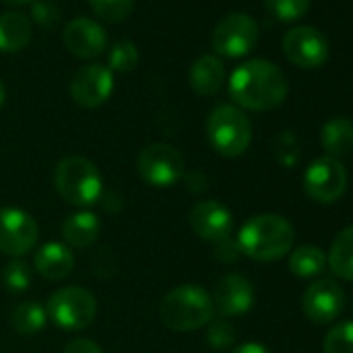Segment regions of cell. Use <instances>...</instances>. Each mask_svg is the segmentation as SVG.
Wrapping results in <instances>:
<instances>
[{"mask_svg":"<svg viewBox=\"0 0 353 353\" xmlns=\"http://www.w3.org/2000/svg\"><path fill=\"white\" fill-rule=\"evenodd\" d=\"M137 170L152 188H172L185 174V160L179 150L168 143H152L139 152Z\"/></svg>","mask_w":353,"mask_h":353,"instance_id":"7","label":"cell"},{"mask_svg":"<svg viewBox=\"0 0 353 353\" xmlns=\"http://www.w3.org/2000/svg\"><path fill=\"white\" fill-rule=\"evenodd\" d=\"M190 83L200 96H214L225 83V65L219 57L204 54L190 69Z\"/></svg>","mask_w":353,"mask_h":353,"instance_id":"18","label":"cell"},{"mask_svg":"<svg viewBox=\"0 0 353 353\" xmlns=\"http://www.w3.org/2000/svg\"><path fill=\"white\" fill-rule=\"evenodd\" d=\"M63 42L73 57H77L81 61H94L104 54V50L108 46V36H106L104 28L98 26L96 21L79 17V19H73L65 28Z\"/></svg>","mask_w":353,"mask_h":353,"instance_id":"14","label":"cell"},{"mask_svg":"<svg viewBox=\"0 0 353 353\" xmlns=\"http://www.w3.org/2000/svg\"><path fill=\"white\" fill-rule=\"evenodd\" d=\"M231 353H270V351L260 343H243V345L235 347Z\"/></svg>","mask_w":353,"mask_h":353,"instance_id":"33","label":"cell"},{"mask_svg":"<svg viewBox=\"0 0 353 353\" xmlns=\"http://www.w3.org/2000/svg\"><path fill=\"white\" fill-rule=\"evenodd\" d=\"M100 235V221L94 212H75L63 225V239L71 248H90Z\"/></svg>","mask_w":353,"mask_h":353,"instance_id":"21","label":"cell"},{"mask_svg":"<svg viewBox=\"0 0 353 353\" xmlns=\"http://www.w3.org/2000/svg\"><path fill=\"white\" fill-rule=\"evenodd\" d=\"M347 190V170L330 156L316 158L303 172V192L318 204H334Z\"/></svg>","mask_w":353,"mask_h":353,"instance_id":"8","label":"cell"},{"mask_svg":"<svg viewBox=\"0 0 353 353\" xmlns=\"http://www.w3.org/2000/svg\"><path fill=\"white\" fill-rule=\"evenodd\" d=\"M46 320H48L46 307L34 299L19 303L11 314V324H13L15 332H19L21 336L38 334L46 326Z\"/></svg>","mask_w":353,"mask_h":353,"instance_id":"24","label":"cell"},{"mask_svg":"<svg viewBox=\"0 0 353 353\" xmlns=\"http://www.w3.org/2000/svg\"><path fill=\"white\" fill-rule=\"evenodd\" d=\"M264 3L266 9L281 21H297L310 9V0H264Z\"/></svg>","mask_w":353,"mask_h":353,"instance_id":"29","label":"cell"},{"mask_svg":"<svg viewBox=\"0 0 353 353\" xmlns=\"http://www.w3.org/2000/svg\"><path fill=\"white\" fill-rule=\"evenodd\" d=\"M283 52L299 69H318L328 61V40L310 26L291 28L283 36Z\"/></svg>","mask_w":353,"mask_h":353,"instance_id":"10","label":"cell"},{"mask_svg":"<svg viewBox=\"0 0 353 353\" xmlns=\"http://www.w3.org/2000/svg\"><path fill=\"white\" fill-rule=\"evenodd\" d=\"M295 231L291 223L279 214L252 216L237 235V248L252 260L272 262L285 258L293 250Z\"/></svg>","mask_w":353,"mask_h":353,"instance_id":"2","label":"cell"},{"mask_svg":"<svg viewBox=\"0 0 353 353\" xmlns=\"http://www.w3.org/2000/svg\"><path fill=\"white\" fill-rule=\"evenodd\" d=\"M160 318L164 326L176 332L198 330L214 318V303L210 293L200 285H181L164 295Z\"/></svg>","mask_w":353,"mask_h":353,"instance_id":"3","label":"cell"},{"mask_svg":"<svg viewBox=\"0 0 353 353\" xmlns=\"http://www.w3.org/2000/svg\"><path fill=\"white\" fill-rule=\"evenodd\" d=\"M320 143L326 156L343 158L353 152V121L347 117H334L322 125Z\"/></svg>","mask_w":353,"mask_h":353,"instance_id":"19","label":"cell"},{"mask_svg":"<svg viewBox=\"0 0 353 353\" xmlns=\"http://www.w3.org/2000/svg\"><path fill=\"white\" fill-rule=\"evenodd\" d=\"M98 303L92 291L83 287H63L48 299L46 314L65 330H81L96 318Z\"/></svg>","mask_w":353,"mask_h":353,"instance_id":"6","label":"cell"},{"mask_svg":"<svg viewBox=\"0 0 353 353\" xmlns=\"http://www.w3.org/2000/svg\"><path fill=\"white\" fill-rule=\"evenodd\" d=\"M190 225L198 237L212 243H221L229 239L233 231V214L225 204L216 200H204L192 208Z\"/></svg>","mask_w":353,"mask_h":353,"instance_id":"15","label":"cell"},{"mask_svg":"<svg viewBox=\"0 0 353 353\" xmlns=\"http://www.w3.org/2000/svg\"><path fill=\"white\" fill-rule=\"evenodd\" d=\"M88 3L92 11L108 23H121L133 11V0H88Z\"/></svg>","mask_w":353,"mask_h":353,"instance_id":"26","label":"cell"},{"mask_svg":"<svg viewBox=\"0 0 353 353\" xmlns=\"http://www.w3.org/2000/svg\"><path fill=\"white\" fill-rule=\"evenodd\" d=\"M34 36V28L28 15L11 11L0 15V50L19 52L23 50Z\"/></svg>","mask_w":353,"mask_h":353,"instance_id":"20","label":"cell"},{"mask_svg":"<svg viewBox=\"0 0 353 353\" xmlns=\"http://www.w3.org/2000/svg\"><path fill=\"white\" fill-rule=\"evenodd\" d=\"M5 96H7V90H5V83L0 81V106H3V102H5Z\"/></svg>","mask_w":353,"mask_h":353,"instance_id":"35","label":"cell"},{"mask_svg":"<svg viewBox=\"0 0 353 353\" xmlns=\"http://www.w3.org/2000/svg\"><path fill=\"white\" fill-rule=\"evenodd\" d=\"M289 92L285 73L270 61L252 59L239 65L229 79V94L241 108L266 112L279 108Z\"/></svg>","mask_w":353,"mask_h":353,"instance_id":"1","label":"cell"},{"mask_svg":"<svg viewBox=\"0 0 353 353\" xmlns=\"http://www.w3.org/2000/svg\"><path fill=\"white\" fill-rule=\"evenodd\" d=\"M34 266L44 279L63 281L65 276L71 274V270L75 266V258H73V252L69 250V245L52 241V243L42 245L36 252Z\"/></svg>","mask_w":353,"mask_h":353,"instance_id":"17","label":"cell"},{"mask_svg":"<svg viewBox=\"0 0 353 353\" xmlns=\"http://www.w3.org/2000/svg\"><path fill=\"white\" fill-rule=\"evenodd\" d=\"M5 5H9V7H21V5H26V3H32V0H3Z\"/></svg>","mask_w":353,"mask_h":353,"instance_id":"34","label":"cell"},{"mask_svg":"<svg viewBox=\"0 0 353 353\" xmlns=\"http://www.w3.org/2000/svg\"><path fill=\"white\" fill-rule=\"evenodd\" d=\"M3 283L11 293H23L32 285V268L26 260H11L3 268Z\"/></svg>","mask_w":353,"mask_h":353,"instance_id":"27","label":"cell"},{"mask_svg":"<svg viewBox=\"0 0 353 353\" xmlns=\"http://www.w3.org/2000/svg\"><path fill=\"white\" fill-rule=\"evenodd\" d=\"M324 353H353V320L336 322L322 341Z\"/></svg>","mask_w":353,"mask_h":353,"instance_id":"25","label":"cell"},{"mask_svg":"<svg viewBox=\"0 0 353 353\" xmlns=\"http://www.w3.org/2000/svg\"><path fill=\"white\" fill-rule=\"evenodd\" d=\"M326 268V256L316 245H299L289 254V270L299 279H312Z\"/></svg>","mask_w":353,"mask_h":353,"instance_id":"23","label":"cell"},{"mask_svg":"<svg viewBox=\"0 0 353 353\" xmlns=\"http://www.w3.org/2000/svg\"><path fill=\"white\" fill-rule=\"evenodd\" d=\"M63 353H102V349L92 339H75L65 347Z\"/></svg>","mask_w":353,"mask_h":353,"instance_id":"32","label":"cell"},{"mask_svg":"<svg viewBox=\"0 0 353 353\" xmlns=\"http://www.w3.org/2000/svg\"><path fill=\"white\" fill-rule=\"evenodd\" d=\"M206 133L210 145L227 158L241 156L252 141V123L233 104H221L216 106L206 123Z\"/></svg>","mask_w":353,"mask_h":353,"instance_id":"5","label":"cell"},{"mask_svg":"<svg viewBox=\"0 0 353 353\" xmlns=\"http://www.w3.org/2000/svg\"><path fill=\"white\" fill-rule=\"evenodd\" d=\"M212 303L223 318L241 316L254 305V287L241 274H227L216 283Z\"/></svg>","mask_w":353,"mask_h":353,"instance_id":"16","label":"cell"},{"mask_svg":"<svg viewBox=\"0 0 353 353\" xmlns=\"http://www.w3.org/2000/svg\"><path fill=\"white\" fill-rule=\"evenodd\" d=\"M326 264L334 276H339L343 281H353V225L343 229L334 237V241L328 250Z\"/></svg>","mask_w":353,"mask_h":353,"instance_id":"22","label":"cell"},{"mask_svg":"<svg viewBox=\"0 0 353 353\" xmlns=\"http://www.w3.org/2000/svg\"><path fill=\"white\" fill-rule=\"evenodd\" d=\"M137 61H139V52H137L135 44L129 42V40H121L110 50L108 69L119 71V73H129V71H133L137 67Z\"/></svg>","mask_w":353,"mask_h":353,"instance_id":"28","label":"cell"},{"mask_svg":"<svg viewBox=\"0 0 353 353\" xmlns=\"http://www.w3.org/2000/svg\"><path fill=\"white\" fill-rule=\"evenodd\" d=\"M112 88H114V77L108 67L85 65L73 75L69 92L79 106L98 108L110 98Z\"/></svg>","mask_w":353,"mask_h":353,"instance_id":"13","label":"cell"},{"mask_svg":"<svg viewBox=\"0 0 353 353\" xmlns=\"http://www.w3.org/2000/svg\"><path fill=\"white\" fill-rule=\"evenodd\" d=\"M303 314L316 324H328L336 320L345 310V291L332 279H320L312 283L301 299Z\"/></svg>","mask_w":353,"mask_h":353,"instance_id":"12","label":"cell"},{"mask_svg":"<svg viewBox=\"0 0 353 353\" xmlns=\"http://www.w3.org/2000/svg\"><path fill=\"white\" fill-rule=\"evenodd\" d=\"M32 19L42 30H54L61 23V11L50 0H36L32 5Z\"/></svg>","mask_w":353,"mask_h":353,"instance_id":"31","label":"cell"},{"mask_svg":"<svg viewBox=\"0 0 353 353\" xmlns=\"http://www.w3.org/2000/svg\"><path fill=\"white\" fill-rule=\"evenodd\" d=\"M54 185L65 202L85 208L98 202L102 194V176L88 158L67 156L54 168Z\"/></svg>","mask_w":353,"mask_h":353,"instance_id":"4","label":"cell"},{"mask_svg":"<svg viewBox=\"0 0 353 353\" xmlns=\"http://www.w3.org/2000/svg\"><path fill=\"white\" fill-rule=\"evenodd\" d=\"M260 32L258 23L245 15V13H231L219 26L212 34V48L227 59H241L250 54L258 44Z\"/></svg>","mask_w":353,"mask_h":353,"instance_id":"9","label":"cell"},{"mask_svg":"<svg viewBox=\"0 0 353 353\" xmlns=\"http://www.w3.org/2000/svg\"><path fill=\"white\" fill-rule=\"evenodd\" d=\"M40 229L32 214L19 208H0V252L21 258L38 243Z\"/></svg>","mask_w":353,"mask_h":353,"instance_id":"11","label":"cell"},{"mask_svg":"<svg viewBox=\"0 0 353 353\" xmlns=\"http://www.w3.org/2000/svg\"><path fill=\"white\" fill-rule=\"evenodd\" d=\"M208 343L214 349H229L235 343V328L227 318H216L208 322Z\"/></svg>","mask_w":353,"mask_h":353,"instance_id":"30","label":"cell"}]
</instances>
